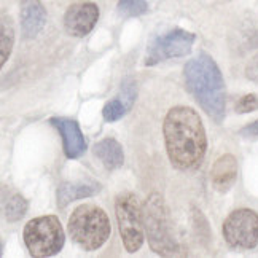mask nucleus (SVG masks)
<instances>
[{
  "mask_svg": "<svg viewBox=\"0 0 258 258\" xmlns=\"http://www.w3.org/2000/svg\"><path fill=\"white\" fill-rule=\"evenodd\" d=\"M115 214L120 228V236L124 249L129 253H136L144 244V209L137 196L131 191L120 193L115 200Z\"/></svg>",
  "mask_w": 258,
  "mask_h": 258,
  "instance_id": "423d86ee",
  "label": "nucleus"
},
{
  "mask_svg": "<svg viewBox=\"0 0 258 258\" xmlns=\"http://www.w3.org/2000/svg\"><path fill=\"white\" fill-rule=\"evenodd\" d=\"M69 233L83 250L93 252L101 249L110 237V220L101 207L83 204L69 218Z\"/></svg>",
  "mask_w": 258,
  "mask_h": 258,
  "instance_id": "7ed1b4c3",
  "label": "nucleus"
},
{
  "mask_svg": "<svg viewBox=\"0 0 258 258\" xmlns=\"http://www.w3.org/2000/svg\"><path fill=\"white\" fill-rule=\"evenodd\" d=\"M23 237L29 253L35 258H46L59 253L66 242L62 225L54 215L32 218L24 226Z\"/></svg>",
  "mask_w": 258,
  "mask_h": 258,
  "instance_id": "39448f33",
  "label": "nucleus"
},
{
  "mask_svg": "<svg viewBox=\"0 0 258 258\" xmlns=\"http://www.w3.org/2000/svg\"><path fill=\"white\" fill-rule=\"evenodd\" d=\"M101 191V185L91 180H80V182H69L62 183L57 188V206L59 209H64L74 201L91 198Z\"/></svg>",
  "mask_w": 258,
  "mask_h": 258,
  "instance_id": "ddd939ff",
  "label": "nucleus"
},
{
  "mask_svg": "<svg viewBox=\"0 0 258 258\" xmlns=\"http://www.w3.org/2000/svg\"><path fill=\"white\" fill-rule=\"evenodd\" d=\"M236 112L237 113H250L258 110V97L255 94H245L236 102Z\"/></svg>",
  "mask_w": 258,
  "mask_h": 258,
  "instance_id": "6ab92c4d",
  "label": "nucleus"
},
{
  "mask_svg": "<svg viewBox=\"0 0 258 258\" xmlns=\"http://www.w3.org/2000/svg\"><path fill=\"white\" fill-rule=\"evenodd\" d=\"M223 237L237 250H250L258 245V214L252 209H236L225 218Z\"/></svg>",
  "mask_w": 258,
  "mask_h": 258,
  "instance_id": "0eeeda50",
  "label": "nucleus"
},
{
  "mask_svg": "<svg viewBox=\"0 0 258 258\" xmlns=\"http://www.w3.org/2000/svg\"><path fill=\"white\" fill-rule=\"evenodd\" d=\"M245 75H247V78H249V80L258 83V56H255L252 61L249 62V66H247Z\"/></svg>",
  "mask_w": 258,
  "mask_h": 258,
  "instance_id": "aec40b11",
  "label": "nucleus"
},
{
  "mask_svg": "<svg viewBox=\"0 0 258 258\" xmlns=\"http://www.w3.org/2000/svg\"><path fill=\"white\" fill-rule=\"evenodd\" d=\"M144 225L148 244H150L153 252L161 256L182 255L180 245L172 236L169 214H167L161 195L152 193L147 198L144 206Z\"/></svg>",
  "mask_w": 258,
  "mask_h": 258,
  "instance_id": "20e7f679",
  "label": "nucleus"
},
{
  "mask_svg": "<svg viewBox=\"0 0 258 258\" xmlns=\"http://www.w3.org/2000/svg\"><path fill=\"white\" fill-rule=\"evenodd\" d=\"M239 134L244 136V137H256L258 136V120H255L253 123L242 127Z\"/></svg>",
  "mask_w": 258,
  "mask_h": 258,
  "instance_id": "412c9836",
  "label": "nucleus"
},
{
  "mask_svg": "<svg viewBox=\"0 0 258 258\" xmlns=\"http://www.w3.org/2000/svg\"><path fill=\"white\" fill-rule=\"evenodd\" d=\"M93 150H94V155L101 160V163L104 164V167L107 171L120 169L124 163L123 148L112 137H107V139H102V141H99L94 145Z\"/></svg>",
  "mask_w": 258,
  "mask_h": 258,
  "instance_id": "4468645a",
  "label": "nucleus"
},
{
  "mask_svg": "<svg viewBox=\"0 0 258 258\" xmlns=\"http://www.w3.org/2000/svg\"><path fill=\"white\" fill-rule=\"evenodd\" d=\"M166 152L174 167L191 171L200 166L206 156V129L190 107H174L167 112L163 124Z\"/></svg>",
  "mask_w": 258,
  "mask_h": 258,
  "instance_id": "f257e3e1",
  "label": "nucleus"
},
{
  "mask_svg": "<svg viewBox=\"0 0 258 258\" xmlns=\"http://www.w3.org/2000/svg\"><path fill=\"white\" fill-rule=\"evenodd\" d=\"M237 178V161L230 153L222 155L214 163L211 169V182L214 190L218 193H226L231 190Z\"/></svg>",
  "mask_w": 258,
  "mask_h": 258,
  "instance_id": "9b49d317",
  "label": "nucleus"
},
{
  "mask_svg": "<svg viewBox=\"0 0 258 258\" xmlns=\"http://www.w3.org/2000/svg\"><path fill=\"white\" fill-rule=\"evenodd\" d=\"M27 201L24 200V198L21 195H13L10 200L7 201L5 204V217L8 222H18L21 220V218L26 215L27 212Z\"/></svg>",
  "mask_w": 258,
  "mask_h": 258,
  "instance_id": "dca6fc26",
  "label": "nucleus"
},
{
  "mask_svg": "<svg viewBox=\"0 0 258 258\" xmlns=\"http://www.w3.org/2000/svg\"><path fill=\"white\" fill-rule=\"evenodd\" d=\"M196 35L175 27L164 35L156 37L148 46V53L145 57V66H156L163 61L172 57H183L190 54Z\"/></svg>",
  "mask_w": 258,
  "mask_h": 258,
  "instance_id": "6e6552de",
  "label": "nucleus"
},
{
  "mask_svg": "<svg viewBox=\"0 0 258 258\" xmlns=\"http://www.w3.org/2000/svg\"><path fill=\"white\" fill-rule=\"evenodd\" d=\"M46 24V12L40 0H21V27L26 38H34Z\"/></svg>",
  "mask_w": 258,
  "mask_h": 258,
  "instance_id": "f8f14e48",
  "label": "nucleus"
},
{
  "mask_svg": "<svg viewBox=\"0 0 258 258\" xmlns=\"http://www.w3.org/2000/svg\"><path fill=\"white\" fill-rule=\"evenodd\" d=\"M15 43V31L10 23V18H2V27H0V49H2V66L7 62V59L12 54Z\"/></svg>",
  "mask_w": 258,
  "mask_h": 258,
  "instance_id": "2eb2a0df",
  "label": "nucleus"
},
{
  "mask_svg": "<svg viewBox=\"0 0 258 258\" xmlns=\"http://www.w3.org/2000/svg\"><path fill=\"white\" fill-rule=\"evenodd\" d=\"M116 10L123 18H136L148 12V4L145 0H118Z\"/></svg>",
  "mask_w": 258,
  "mask_h": 258,
  "instance_id": "f3484780",
  "label": "nucleus"
},
{
  "mask_svg": "<svg viewBox=\"0 0 258 258\" xmlns=\"http://www.w3.org/2000/svg\"><path fill=\"white\" fill-rule=\"evenodd\" d=\"M185 88L206 115L220 124L226 113L225 80L214 59L200 53L183 67Z\"/></svg>",
  "mask_w": 258,
  "mask_h": 258,
  "instance_id": "f03ea898",
  "label": "nucleus"
},
{
  "mask_svg": "<svg viewBox=\"0 0 258 258\" xmlns=\"http://www.w3.org/2000/svg\"><path fill=\"white\" fill-rule=\"evenodd\" d=\"M127 110H129V107L124 104L123 99L118 96V97L112 99V101H108L105 104L104 110H102V116L107 123H113V121L121 120Z\"/></svg>",
  "mask_w": 258,
  "mask_h": 258,
  "instance_id": "a211bd4d",
  "label": "nucleus"
},
{
  "mask_svg": "<svg viewBox=\"0 0 258 258\" xmlns=\"http://www.w3.org/2000/svg\"><path fill=\"white\" fill-rule=\"evenodd\" d=\"M62 137V147H64V153L69 160H75V158H80L86 152V141L85 136L82 133L80 126L75 120L71 118H62V116H54L49 120Z\"/></svg>",
  "mask_w": 258,
  "mask_h": 258,
  "instance_id": "9d476101",
  "label": "nucleus"
},
{
  "mask_svg": "<svg viewBox=\"0 0 258 258\" xmlns=\"http://www.w3.org/2000/svg\"><path fill=\"white\" fill-rule=\"evenodd\" d=\"M99 19V8L93 2H77L64 15L66 32L72 37H85L93 31Z\"/></svg>",
  "mask_w": 258,
  "mask_h": 258,
  "instance_id": "1a4fd4ad",
  "label": "nucleus"
}]
</instances>
